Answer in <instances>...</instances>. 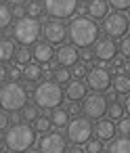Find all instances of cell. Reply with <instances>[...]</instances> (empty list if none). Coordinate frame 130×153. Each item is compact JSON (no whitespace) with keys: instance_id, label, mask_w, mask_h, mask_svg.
Listing matches in <instances>:
<instances>
[{"instance_id":"43","label":"cell","mask_w":130,"mask_h":153,"mask_svg":"<svg viewBox=\"0 0 130 153\" xmlns=\"http://www.w3.org/2000/svg\"><path fill=\"white\" fill-rule=\"evenodd\" d=\"M4 80H7V67H4L2 63H0V84H2Z\"/></svg>"},{"instance_id":"10","label":"cell","mask_w":130,"mask_h":153,"mask_svg":"<svg viewBox=\"0 0 130 153\" xmlns=\"http://www.w3.org/2000/svg\"><path fill=\"white\" fill-rule=\"evenodd\" d=\"M86 86H90L94 92H103V90H109L111 86V74L109 69L105 67H92L86 71Z\"/></svg>"},{"instance_id":"37","label":"cell","mask_w":130,"mask_h":153,"mask_svg":"<svg viewBox=\"0 0 130 153\" xmlns=\"http://www.w3.org/2000/svg\"><path fill=\"white\" fill-rule=\"evenodd\" d=\"M9 122H11L9 113L7 111H0V130H7L9 128Z\"/></svg>"},{"instance_id":"17","label":"cell","mask_w":130,"mask_h":153,"mask_svg":"<svg viewBox=\"0 0 130 153\" xmlns=\"http://www.w3.org/2000/svg\"><path fill=\"white\" fill-rule=\"evenodd\" d=\"M32 57L38 63H48L55 57V51H53V46L48 42H36L34 44V51H32Z\"/></svg>"},{"instance_id":"44","label":"cell","mask_w":130,"mask_h":153,"mask_svg":"<svg viewBox=\"0 0 130 153\" xmlns=\"http://www.w3.org/2000/svg\"><path fill=\"white\" fill-rule=\"evenodd\" d=\"M124 111L128 113V117H130V92H128V97H126V103H124Z\"/></svg>"},{"instance_id":"34","label":"cell","mask_w":130,"mask_h":153,"mask_svg":"<svg viewBox=\"0 0 130 153\" xmlns=\"http://www.w3.org/2000/svg\"><path fill=\"white\" fill-rule=\"evenodd\" d=\"M107 4L113 7L115 11H128L130 9V0H107Z\"/></svg>"},{"instance_id":"18","label":"cell","mask_w":130,"mask_h":153,"mask_svg":"<svg viewBox=\"0 0 130 153\" xmlns=\"http://www.w3.org/2000/svg\"><path fill=\"white\" fill-rule=\"evenodd\" d=\"M65 97L69 101H82L86 97V84L82 80H69L65 88Z\"/></svg>"},{"instance_id":"9","label":"cell","mask_w":130,"mask_h":153,"mask_svg":"<svg viewBox=\"0 0 130 153\" xmlns=\"http://www.w3.org/2000/svg\"><path fill=\"white\" fill-rule=\"evenodd\" d=\"M44 11L55 19H67L78 11V0H44Z\"/></svg>"},{"instance_id":"42","label":"cell","mask_w":130,"mask_h":153,"mask_svg":"<svg viewBox=\"0 0 130 153\" xmlns=\"http://www.w3.org/2000/svg\"><path fill=\"white\" fill-rule=\"evenodd\" d=\"M122 69H124L122 74H126V76H130V59H126V61L122 63Z\"/></svg>"},{"instance_id":"41","label":"cell","mask_w":130,"mask_h":153,"mask_svg":"<svg viewBox=\"0 0 130 153\" xmlns=\"http://www.w3.org/2000/svg\"><path fill=\"white\" fill-rule=\"evenodd\" d=\"M65 153H86L80 145H74V147H69V149H65Z\"/></svg>"},{"instance_id":"25","label":"cell","mask_w":130,"mask_h":153,"mask_svg":"<svg viewBox=\"0 0 130 153\" xmlns=\"http://www.w3.org/2000/svg\"><path fill=\"white\" fill-rule=\"evenodd\" d=\"M53 80H55L57 84H67V82L71 80V71L61 65V67H57V69L53 71Z\"/></svg>"},{"instance_id":"48","label":"cell","mask_w":130,"mask_h":153,"mask_svg":"<svg viewBox=\"0 0 130 153\" xmlns=\"http://www.w3.org/2000/svg\"><path fill=\"white\" fill-rule=\"evenodd\" d=\"M128 30H130V21H128Z\"/></svg>"},{"instance_id":"36","label":"cell","mask_w":130,"mask_h":153,"mask_svg":"<svg viewBox=\"0 0 130 153\" xmlns=\"http://www.w3.org/2000/svg\"><path fill=\"white\" fill-rule=\"evenodd\" d=\"M7 76H9L13 82H17V80L23 76V71H21V67H11V69H7Z\"/></svg>"},{"instance_id":"8","label":"cell","mask_w":130,"mask_h":153,"mask_svg":"<svg viewBox=\"0 0 130 153\" xmlns=\"http://www.w3.org/2000/svg\"><path fill=\"white\" fill-rule=\"evenodd\" d=\"M103 30L109 38H122L128 32V17L122 11L115 13H107L103 17Z\"/></svg>"},{"instance_id":"31","label":"cell","mask_w":130,"mask_h":153,"mask_svg":"<svg viewBox=\"0 0 130 153\" xmlns=\"http://www.w3.org/2000/svg\"><path fill=\"white\" fill-rule=\"evenodd\" d=\"M42 11H44V7L38 2V0H32V2L25 7V13H27V17H40V15H42Z\"/></svg>"},{"instance_id":"12","label":"cell","mask_w":130,"mask_h":153,"mask_svg":"<svg viewBox=\"0 0 130 153\" xmlns=\"http://www.w3.org/2000/svg\"><path fill=\"white\" fill-rule=\"evenodd\" d=\"M42 34L48 44H63V40L67 36V27L61 19H51L42 25Z\"/></svg>"},{"instance_id":"29","label":"cell","mask_w":130,"mask_h":153,"mask_svg":"<svg viewBox=\"0 0 130 153\" xmlns=\"http://www.w3.org/2000/svg\"><path fill=\"white\" fill-rule=\"evenodd\" d=\"M115 122H117V124H115V132L122 134V136H128V134H130V117L122 115V117L115 120Z\"/></svg>"},{"instance_id":"7","label":"cell","mask_w":130,"mask_h":153,"mask_svg":"<svg viewBox=\"0 0 130 153\" xmlns=\"http://www.w3.org/2000/svg\"><path fill=\"white\" fill-rule=\"evenodd\" d=\"M82 113L88 117V120H99L107 113V99L101 94V92H92V94H86L82 99Z\"/></svg>"},{"instance_id":"16","label":"cell","mask_w":130,"mask_h":153,"mask_svg":"<svg viewBox=\"0 0 130 153\" xmlns=\"http://www.w3.org/2000/svg\"><path fill=\"white\" fill-rule=\"evenodd\" d=\"M86 13L90 19H103L107 13H109V4H107V0H88L86 2Z\"/></svg>"},{"instance_id":"40","label":"cell","mask_w":130,"mask_h":153,"mask_svg":"<svg viewBox=\"0 0 130 153\" xmlns=\"http://www.w3.org/2000/svg\"><path fill=\"white\" fill-rule=\"evenodd\" d=\"M78 111H80V107H78V105H76V101H71V103H69V107H67V113H69V115H71V113H74V115H76V113H78Z\"/></svg>"},{"instance_id":"15","label":"cell","mask_w":130,"mask_h":153,"mask_svg":"<svg viewBox=\"0 0 130 153\" xmlns=\"http://www.w3.org/2000/svg\"><path fill=\"white\" fill-rule=\"evenodd\" d=\"M92 132L97 134L99 140H111L113 134H115V124L109 117H99L97 124L92 126Z\"/></svg>"},{"instance_id":"11","label":"cell","mask_w":130,"mask_h":153,"mask_svg":"<svg viewBox=\"0 0 130 153\" xmlns=\"http://www.w3.org/2000/svg\"><path fill=\"white\" fill-rule=\"evenodd\" d=\"M38 149H40V153H65L67 143H65L63 134H59V132H44V136L38 143Z\"/></svg>"},{"instance_id":"5","label":"cell","mask_w":130,"mask_h":153,"mask_svg":"<svg viewBox=\"0 0 130 153\" xmlns=\"http://www.w3.org/2000/svg\"><path fill=\"white\" fill-rule=\"evenodd\" d=\"M40 32H42V27H40V21L36 17H21L13 25V38L21 46L36 44L38 38H40Z\"/></svg>"},{"instance_id":"50","label":"cell","mask_w":130,"mask_h":153,"mask_svg":"<svg viewBox=\"0 0 130 153\" xmlns=\"http://www.w3.org/2000/svg\"><path fill=\"white\" fill-rule=\"evenodd\" d=\"M128 11H130V9H128Z\"/></svg>"},{"instance_id":"13","label":"cell","mask_w":130,"mask_h":153,"mask_svg":"<svg viewBox=\"0 0 130 153\" xmlns=\"http://www.w3.org/2000/svg\"><path fill=\"white\" fill-rule=\"evenodd\" d=\"M94 57L99 59V61H111L115 55H117V44H115V40L113 38H109V36H105V38H97V42H94Z\"/></svg>"},{"instance_id":"28","label":"cell","mask_w":130,"mask_h":153,"mask_svg":"<svg viewBox=\"0 0 130 153\" xmlns=\"http://www.w3.org/2000/svg\"><path fill=\"white\" fill-rule=\"evenodd\" d=\"M51 126H53V122H51V117H46V115H38V117L34 120V128H36L38 132H48Z\"/></svg>"},{"instance_id":"30","label":"cell","mask_w":130,"mask_h":153,"mask_svg":"<svg viewBox=\"0 0 130 153\" xmlns=\"http://www.w3.org/2000/svg\"><path fill=\"white\" fill-rule=\"evenodd\" d=\"M21 117L27 120V122H34L38 117V105H27L25 103V107L21 109Z\"/></svg>"},{"instance_id":"21","label":"cell","mask_w":130,"mask_h":153,"mask_svg":"<svg viewBox=\"0 0 130 153\" xmlns=\"http://www.w3.org/2000/svg\"><path fill=\"white\" fill-rule=\"evenodd\" d=\"M51 122H53V126H57V128L67 126V122H69V113H67V109L55 107V109H53V113H51Z\"/></svg>"},{"instance_id":"45","label":"cell","mask_w":130,"mask_h":153,"mask_svg":"<svg viewBox=\"0 0 130 153\" xmlns=\"http://www.w3.org/2000/svg\"><path fill=\"white\" fill-rule=\"evenodd\" d=\"M7 2H9V4H13V7H15V4H23V2H25V0H7Z\"/></svg>"},{"instance_id":"6","label":"cell","mask_w":130,"mask_h":153,"mask_svg":"<svg viewBox=\"0 0 130 153\" xmlns=\"http://www.w3.org/2000/svg\"><path fill=\"white\" fill-rule=\"evenodd\" d=\"M67 138L74 145H84L92 134V124L88 117H74L67 122Z\"/></svg>"},{"instance_id":"23","label":"cell","mask_w":130,"mask_h":153,"mask_svg":"<svg viewBox=\"0 0 130 153\" xmlns=\"http://www.w3.org/2000/svg\"><path fill=\"white\" fill-rule=\"evenodd\" d=\"M40 76H42V67H40V63H27V65L23 67V78H25V80L36 82V80H40Z\"/></svg>"},{"instance_id":"19","label":"cell","mask_w":130,"mask_h":153,"mask_svg":"<svg viewBox=\"0 0 130 153\" xmlns=\"http://www.w3.org/2000/svg\"><path fill=\"white\" fill-rule=\"evenodd\" d=\"M111 84H113V90H115L117 94H128V92H130V76H126V74L113 76Z\"/></svg>"},{"instance_id":"14","label":"cell","mask_w":130,"mask_h":153,"mask_svg":"<svg viewBox=\"0 0 130 153\" xmlns=\"http://www.w3.org/2000/svg\"><path fill=\"white\" fill-rule=\"evenodd\" d=\"M80 59V51L74 46V44H61L59 51H57V63L63 65V67H69V65H76Z\"/></svg>"},{"instance_id":"20","label":"cell","mask_w":130,"mask_h":153,"mask_svg":"<svg viewBox=\"0 0 130 153\" xmlns=\"http://www.w3.org/2000/svg\"><path fill=\"white\" fill-rule=\"evenodd\" d=\"M15 44H13V40H9V38H0V63H4V61H11L13 57H15Z\"/></svg>"},{"instance_id":"39","label":"cell","mask_w":130,"mask_h":153,"mask_svg":"<svg viewBox=\"0 0 130 153\" xmlns=\"http://www.w3.org/2000/svg\"><path fill=\"white\" fill-rule=\"evenodd\" d=\"M23 15H25V9H23L21 4H15V7H13V17H19V19H21Z\"/></svg>"},{"instance_id":"27","label":"cell","mask_w":130,"mask_h":153,"mask_svg":"<svg viewBox=\"0 0 130 153\" xmlns=\"http://www.w3.org/2000/svg\"><path fill=\"white\" fill-rule=\"evenodd\" d=\"M15 59H17V63L27 65V63L32 61V51H30L27 46H21V48H17V51H15Z\"/></svg>"},{"instance_id":"46","label":"cell","mask_w":130,"mask_h":153,"mask_svg":"<svg viewBox=\"0 0 130 153\" xmlns=\"http://www.w3.org/2000/svg\"><path fill=\"white\" fill-rule=\"evenodd\" d=\"M27 153H40V149H32V147H30V149H27Z\"/></svg>"},{"instance_id":"1","label":"cell","mask_w":130,"mask_h":153,"mask_svg":"<svg viewBox=\"0 0 130 153\" xmlns=\"http://www.w3.org/2000/svg\"><path fill=\"white\" fill-rule=\"evenodd\" d=\"M67 36L71 38L74 46L88 48L99 38V25L90 17H74L71 23H69V27H67Z\"/></svg>"},{"instance_id":"3","label":"cell","mask_w":130,"mask_h":153,"mask_svg":"<svg viewBox=\"0 0 130 153\" xmlns=\"http://www.w3.org/2000/svg\"><path fill=\"white\" fill-rule=\"evenodd\" d=\"M27 103V92L25 88L19 84V82H7L0 86V107H2L4 111H21Z\"/></svg>"},{"instance_id":"22","label":"cell","mask_w":130,"mask_h":153,"mask_svg":"<svg viewBox=\"0 0 130 153\" xmlns=\"http://www.w3.org/2000/svg\"><path fill=\"white\" fill-rule=\"evenodd\" d=\"M109 153H130V136H120L111 143Z\"/></svg>"},{"instance_id":"47","label":"cell","mask_w":130,"mask_h":153,"mask_svg":"<svg viewBox=\"0 0 130 153\" xmlns=\"http://www.w3.org/2000/svg\"><path fill=\"white\" fill-rule=\"evenodd\" d=\"M2 147H4V140H0V153H2Z\"/></svg>"},{"instance_id":"26","label":"cell","mask_w":130,"mask_h":153,"mask_svg":"<svg viewBox=\"0 0 130 153\" xmlns=\"http://www.w3.org/2000/svg\"><path fill=\"white\" fill-rule=\"evenodd\" d=\"M107 115L111 120H120L124 115V105L117 103V101H111V105H107Z\"/></svg>"},{"instance_id":"33","label":"cell","mask_w":130,"mask_h":153,"mask_svg":"<svg viewBox=\"0 0 130 153\" xmlns=\"http://www.w3.org/2000/svg\"><path fill=\"white\" fill-rule=\"evenodd\" d=\"M120 53L124 59H130V36H122V42H120Z\"/></svg>"},{"instance_id":"35","label":"cell","mask_w":130,"mask_h":153,"mask_svg":"<svg viewBox=\"0 0 130 153\" xmlns=\"http://www.w3.org/2000/svg\"><path fill=\"white\" fill-rule=\"evenodd\" d=\"M86 71H88V69H86V65H84V63H76V65H74V69H71V74H74V78H76V80H82V78L86 76Z\"/></svg>"},{"instance_id":"24","label":"cell","mask_w":130,"mask_h":153,"mask_svg":"<svg viewBox=\"0 0 130 153\" xmlns=\"http://www.w3.org/2000/svg\"><path fill=\"white\" fill-rule=\"evenodd\" d=\"M11 21H13V11H11L4 2H0V30L9 27Z\"/></svg>"},{"instance_id":"2","label":"cell","mask_w":130,"mask_h":153,"mask_svg":"<svg viewBox=\"0 0 130 153\" xmlns=\"http://www.w3.org/2000/svg\"><path fill=\"white\" fill-rule=\"evenodd\" d=\"M36 140V134H34V128L27 126V124H13L11 128H7V134H4V147L15 151V153H25Z\"/></svg>"},{"instance_id":"38","label":"cell","mask_w":130,"mask_h":153,"mask_svg":"<svg viewBox=\"0 0 130 153\" xmlns=\"http://www.w3.org/2000/svg\"><path fill=\"white\" fill-rule=\"evenodd\" d=\"M92 57H94V53H92V51H88V48H84V51H80V59H82L84 63H88V61H90Z\"/></svg>"},{"instance_id":"4","label":"cell","mask_w":130,"mask_h":153,"mask_svg":"<svg viewBox=\"0 0 130 153\" xmlns=\"http://www.w3.org/2000/svg\"><path fill=\"white\" fill-rule=\"evenodd\" d=\"M63 90H61V84H57L55 80H44L36 86L34 90V101L40 109H55L61 105L63 101Z\"/></svg>"},{"instance_id":"49","label":"cell","mask_w":130,"mask_h":153,"mask_svg":"<svg viewBox=\"0 0 130 153\" xmlns=\"http://www.w3.org/2000/svg\"><path fill=\"white\" fill-rule=\"evenodd\" d=\"M86 2H88V0H86Z\"/></svg>"},{"instance_id":"32","label":"cell","mask_w":130,"mask_h":153,"mask_svg":"<svg viewBox=\"0 0 130 153\" xmlns=\"http://www.w3.org/2000/svg\"><path fill=\"white\" fill-rule=\"evenodd\" d=\"M84 145H86V149H84L86 153H101L103 151V140H99V138H88Z\"/></svg>"}]
</instances>
